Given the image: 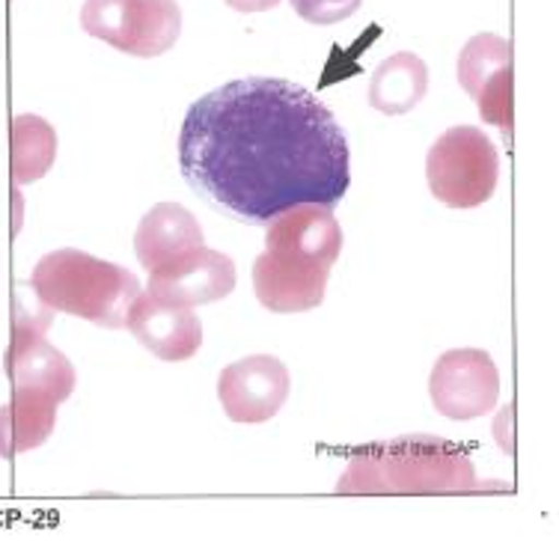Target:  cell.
Listing matches in <instances>:
<instances>
[{
    "instance_id": "9a60e30c",
    "label": "cell",
    "mask_w": 559,
    "mask_h": 553,
    "mask_svg": "<svg viewBox=\"0 0 559 553\" xmlns=\"http://www.w3.org/2000/svg\"><path fill=\"white\" fill-rule=\"evenodd\" d=\"M60 401L45 390L12 387V399L0 405V458H15L43 446L57 425Z\"/></svg>"
},
{
    "instance_id": "ac0fdd59",
    "label": "cell",
    "mask_w": 559,
    "mask_h": 553,
    "mask_svg": "<svg viewBox=\"0 0 559 553\" xmlns=\"http://www.w3.org/2000/svg\"><path fill=\"white\" fill-rule=\"evenodd\" d=\"M360 3L364 0H292V10L298 12L304 22L328 27V24L352 19L360 10Z\"/></svg>"
},
{
    "instance_id": "8fae6325",
    "label": "cell",
    "mask_w": 559,
    "mask_h": 553,
    "mask_svg": "<svg viewBox=\"0 0 559 553\" xmlns=\"http://www.w3.org/2000/svg\"><path fill=\"white\" fill-rule=\"evenodd\" d=\"M126 327L140 346L150 348L155 358L167 363L191 360L203 346V325L194 315V306L170 304L150 292H140L131 301Z\"/></svg>"
},
{
    "instance_id": "2e32d148",
    "label": "cell",
    "mask_w": 559,
    "mask_h": 553,
    "mask_svg": "<svg viewBox=\"0 0 559 553\" xmlns=\"http://www.w3.org/2000/svg\"><path fill=\"white\" fill-rule=\"evenodd\" d=\"M429 93V65L414 51L384 57L369 81V105L378 113L402 117L417 108Z\"/></svg>"
},
{
    "instance_id": "30bf717a",
    "label": "cell",
    "mask_w": 559,
    "mask_h": 553,
    "mask_svg": "<svg viewBox=\"0 0 559 553\" xmlns=\"http://www.w3.org/2000/svg\"><path fill=\"white\" fill-rule=\"evenodd\" d=\"M236 289V262L212 248H194L179 253L150 272L146 292L170 304L200 306L224 301Z\"/></svg>"
},
{
    "instance_id": "4fadbf2b",
    "label": "cell",
    "mask_w": 559,
    "mask_h": 553,
    "mask_svg": "<svg viewBox=\"0 0 559 553\" xmlns=\"http://www.w3.org/2000/svg\"><path fill=\"white\" fill-rule=\"evenodd\" d=\"M265 250H292L334 268L343 250V229L336 224L334 208L322 203H301L280 212L269 220Z\"/></svg>"
},
{
    "instance_id": "d6986e66",
    "label": "cell",
    "mask_w": 559,
    "mask_h": 553,
    "mask_svg": "<svg viewBox=\"0 0 559 553\" xmlns=\"http://www.w3.org/2000/svg\"><path fill=\"white\" fill-rule=\"evenodd\" d=\"M280 0H226V7L236 12H265L274 10Z\"/></svg>"
},
{
    "instance_id": "e0dca14e",
    "label": "cell",
    "mask_w": 559,
    "mask_h": 553,
    "mask_svg": "<svg viewBox=\"0 0 559 553\" xmlns=\"http://www.w3.org/2000/svg\"><path fill=\"white\" fill-rule=\"evenodd\" d=\"M57 161V131L51 122L36 117V113H22L12 120L10 129V164L12 182L31 184L39 182L43 176Z\"/></svg>"
},
{
    "instance_id": "52a82bcc",
    "label": "cell",
    "mask_w": 559,
    "mask_h": 553,
    "mask_svg": "<svg viewBox=\"0 0 559 553\" xmlns=\"http://www.w3.org/2000/svg\"><path fill=\"white\" fill-rule=\"evenodd\" d=\"M292 390L289 369L280 358L253 354L221 369L217 399L233 423H269Z\"/></svg>"
},
{
    "instance_id": "277c9868",
    "label": "cell",
    "mask_w": 559,
    "mask_h": 553,
    "mask_svg": "<svg viewBox=\"0 0 559 553\" xmlns=\"http://www.w3.org/2000/svg\"><path fill=\"white\" fill-rule=\"evenodd\" d=\"M426 179L435 200L450 208L488 203L500 182V155L491 137L474 125L443 131L426 158Z\"/></svg>"
},
{
    "instance_id": "5bb4252c",
    "label": "cell",
    "mask_w": 559,
    "mask_h": 553,
    "mask_svg": "<svg viewBox=\"0 0 559 553\" xmlns=\"http://www.w3.org/2000/svg\"><path fill=\"white\" fill-rule=\"evenodd\" d=\"M203 229L197 224V217L179 203L152 206L140 217L138 232H134V253L146 272L176 260L185 250L203 248Z\"/></svg>"
},
{
    "instance_id": "8992f818",
    "label": "cell",
    "mask_w": 559,
    "mask_h": 553,
    "mask_svg": "<svg viewBox=\"0 0 559 553\" xmlns=\"http://www.w3.org/2000/svg\"><path fill=\"white\" fill-rule=\"evenodd\" d=\"M429 396L438 413L459 423L485 417L500 399V369L483 348H452L431 366Z\"/></svg>"
},
{
    "instance_id": "3957f363",
    "label": "cell",
    "mask_w": 559,
    "mask_h": 553,
    "mask_svg": "<svg viewBox=\"0 0 559 553\" xmlns=\"http://www.w3.org/2000/svg\"><path fill=\"white\" fill-rule=\"evenodd\" d=\"M27 286L55 313L75 315L110 330L126 327V313L140 294L138 277L129 268L96 260L75 248L43 256Z\"/></svg>"
},
{
    "instance_id": "5b68a950",
    "label": "cell",
    "mask_w": 559,
    "mask_h": 553,
    "mask_svg": "<svg viewBox=\"0 0 559 553\" xmlns=\"http://www.w3.org/2000/svg\"><path fill=\"white\" fill-rule=\"evenodd\" d=\"M81 27L129 57H162L182 33L176 0H86Z\"/></svg>"
},
{
    "instance_id": "9c48e42d",
    "label": "cell",
    "mask_w": 559,
    "mask_h": 553,
    "mask_svg": "<svg viewBox=\"0 0 559 553\" xmlns=\"http://www.w3.org/2000/svg\"><path fill=\"white\" fill-rule=\"evenodd\" d=\"M331 268L292 250H262L253 262V292L271 313H307L324 301Z\"/></svg>"
},
{
    "instance_id": "7c38bea8",
    "label": "cell",
    "mask_w": 559,
    "mask_h": 553,
    "mask_svg": "<svg viewBox=\"0 0 559 553\" xmlns=\"http://www.w3.org/2000/svg\"><path fill=\"white\" fill-rule=\"evenodd\" d=\"M3 372L12 387H33L66 401L75 390V366L60 348L45 339L43 330L12 327L10 348L3 354Z\"/></svg>"
},
{
    "instance_id": "7a4b0ae2",
    "label": "cell",
    "mask_w": 559,
    "mask_h": 553,
    "mask_svg": "<svg viewBox=\"0 0 559 553\" xmlns=\"http://www.w3.org/2000/svg\"><path fill=\"white\" fill-rule=\"evenodd\" d=\"M476 489L467 449L435 434L357 446L336 494H467Z\"/></svg>"
},
{
    "instance_id": "ba28073f",
    "label": "cell",
    "mask_w": 559,
    "mask_h": 553,
    "mask_svg": "<svg viewBox=\"0 0 559 553\" xmlns=\"http://www.w3.org/2000/svg\"><path fill=\"white\" fill-rule=\"evenodd\" d=\"M459 84L488 125L512 129V48L497 33H476L459 55Z\"/></svg>"
},
{
    "instance_id": "6da1fadb",
    "label": "cell",
    "mask_w": 559,
    "mask_h": 553,
    "mask_svg": "<svg viewBox=\"0 0 559 553\" xmlns=\"http://www.w3.org/2000/svg\"><path fill=\"white\" fill-rule=\"evenodd\" d=\"M179 167L197 194L250 227L301 203L334 208L352 184L334 113L283 77H241L197 98L179 129Z\"/></svg>"
}]
</instances>
